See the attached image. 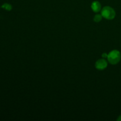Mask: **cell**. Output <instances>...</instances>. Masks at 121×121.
I'll use <instances>...</instances> for the list:
<instances>
[{"label": "cell", "mask_w": 121, "mask_h": 121, "mask_svg": "<svg viewBox=\"0 0 121 121\" xmlns=\"http://www.w3.org/2000/svg\"><path fill=\"white\" fill-rule=\"evenodd\" d=\"M121 58V53L118 50H113L108 54V61L110 64L115 65L120 61Z\"/></svg>", "instance_id": "cell-1"}, {"label": "cell", "mask_w": 121, "mask_h": 121, "mask_svg": "<svg viewBox=\"0 0 121 121\" xmlns=\"http://www.w3.org/2000/svg\"><path fill=\"white\" fill-rule=\"evenodd\" d=\"M101 15L104 18L111 20L115 18L116 16V13L113 8L109 6H106L102 9Z\"/></svg>", "instance_id": "cell-2"}, {"label": "cell", "mask_w": 121, "mask_h": 121, "mask_svg": "<svg viewBox=\"0 0 121 121\" xmlns=\"http://www.w3.org/2000/svg\"><path fill=\"white\" fill-rule=\"evenodd\" d=\"M108 66V61L104 59H100L97 60L95 63V67L99 70L105 69Z\"/></svg>", "instance_id": "cell-3"}, {"label": "cell", "mask_w": 121, "mask_h": 121, "mask_svg": "<svg viewBox=\"0 0 121 121\" xmlns=\"http://www.w3.org/2000/svg\"><path fill=\"white\" fill-rule=\"evenodd\" d=\"M91 8L94 13H98L101 10V4L98 1H93L91 4Z\"/></svg>", "instance_id": "cell-4"}, {"label": "cell", "mask_w": 121, "mask_h": 121, "mask_svg": "<svg viewBox=\"0 0 121 121\" xmlns=\"http://www.w3.org/2000/svg\"><path fill=\"white\" fill-rule=\"evenodd\" d=\"M1 7H2L3 9H5L7 11H11L12 9V8H13L11 5L9 4L8 3H4L2 6H1Z\"/></svg>", "instance_id": "cell-5"}, {"label": "cell", "mask_w": 121, "mask_h": 121, "mask_svg": "<svg viewBox=\"0 0 121 121\" xmlns=\"http://www.w3.org/2000/svg\"><path fill=\"white\" fill-rule=\"evenodd\" d=\"M103 17L101 14H96L93 18V21L96 22H99L102 19Z\"/></svg>", "instance_id": "cell-6"}, {"label": "cell", "mask_w": 121, "mask_h": 121, "mask_svg": "<svg viewBox=\"0 0 121 121\" xmlns=\"http://www.w3.org/2000/svg\"><path fill=\"white\" fill-rule=\"evenodd\" d=\"M102 57H107L108 54H106V53H104V54H102Z\"/></svg>", "instance_id": "cell-7"}, {"label": "cell", "mask_w": 121, "mask_h": 121, "mask_svg": "<svg viewBox=\"0 0 121 121\" xmlns=\"http://www.w3.org/2000/svg\"><path fill=\"white\" fill-rule=\"evenodd\" d=\"M117 121H121V115H120L119 117H118V118L117 119Z\"/></svg>", "instance_id": "cell-8"}]
</instances>
